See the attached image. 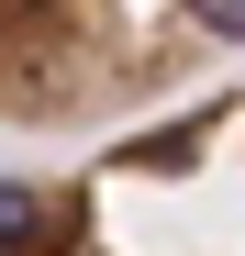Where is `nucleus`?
Returning a JSON list of instances; mask_svg holds the SVG:
<instances>
[{"label": "nucleus", "mask_w": 245, "mask_h": 256, "mask_svg": "<svg viewBox=\"0 0 245 256\" xmlns=\"http://www.w3.org/2000/svg\"><path fill=\"white\" fill-rule=\"evenodd\" d=\"M245 56V0H0V134H122Z\"/></svg>", "instance_id": "obj_2"}, {"label": "nucleus", "mask_w": 245, "mask_h": 256, "mask_svg": "<svg viewBox=\"0 0 245 256\" xmlns=\"http://www.w3.org/2000/svg\"><path fill=\"white\" fill-rule=\"evenodd\" d=\"M0 256H245V78L0 178Z\"/></svg>", "instance_id": "obj_1"}]
</instances>
